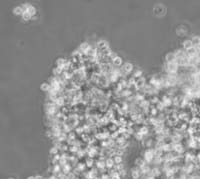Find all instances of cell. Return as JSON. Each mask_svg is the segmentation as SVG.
Returning a JSON list of instances; mask_svg holds the SVG:
<instances>
[{
	"mask_svg": "<svg viewBox=\"0 0 200 179\" xmlns=\"http://www.w3.org/2000/svg\"><path fill=\"white\" fill-rule=\"evenodd\" d=\"M27 179H35V176H30V177H28Z\"/></svg>",
	"mask_w": 200,
	"mask_h": 179,
	"instance_id": "cell-22",
	"label": "cell"
},
{
	"mask_svg": "<svg viewBox=\"0 0 200 179\" xmlns=\"http://www.w3.org/2000/svg\"><path fill=\"white\" fill-rule=\"evenodd\" d=\"M93 163H94V161H93V159L92 158H88L87 160H86V166L87 167H92L93 166Z\"/></svg>",
	"mask_w": 200,
	"mask_h": 179,
	"instance_id": "cell-17",
	"label": "cell"
},
{
	"mask_svg": "<svg viewBox=\"0 0 200 179\" xmlns=\"http://www.w3.org/2000/svg\"><path fill=\"white\" fill-rule=\"evenodd\" d=\"M57 152H58V148H57V147H55V146H54V147H52V148L50 149V154H51V155H53V156H54V155H56V154H57Z\"/></svg>",
	"mask_w": 200,
	"mask_h": 179,
	"instance_id": "cell-19",
	"label": "cell"
},
{
	"mask_svg": "<svg viewBox=\"0 0 200 179\" xmlns=\"http://www.w3.org/2000/svg\"><path fill=\"white\" fill-rule=\"evenodd\" d=\"M140 169L139 168H133L132 170H131V177L132 179H139L140 177Z\"/></svg>",
	"mask_w": 200,
	"mask_h": 179,
	"instance_id": "cell-5",
	"label": "cell"
},
{
	"mask_svg": "<svg viewBox=\"0 0 200 179\" xmlns=\"http://www.w3.org/2000/svg\"><path fill=\"white\" fill-rule=\"evenodd\" d=\"M133 64L132 63H130V62H126V63H124L123 64V66H122V69L124 70V72L127 74V73H130V72H132V70H133Z\"/></svg>",
	"mask_w": 200,
	"mask_h": 179,
	"instance_id": "cell-3",
	"label": "cell"
},
{
	"mask_svg": "<svg viewBox=\"0 0 200 179\" xmlns=\"http://www.w3.org/2000/svg\"><path fill=\"white\" fill-rule=\"evenodd\" d=\"M65 62H66V59H64V58H58L56 60V65L57 66H63L65 64Z\"/></svg>",
	"mask_w": 200,
	"mask_h": 179,
	"instance_id": "cell-12",
	"label": "cell"
},
{
	"mask_svg": "<svg viewBox=\"0 0 200 179\" xmlns=\"http://www.w3.org/2000/svg\"><path fill=\"white\" fill-rule=\"evenodd\" d=\"M165 60H166V62H174V61H176V56H175L174 52H168L165 55Z\"/></svg>",
	"mask_w": 200,
	"mask_h": 179,
	"instance_id": "cell-4",
	"label": "cell"
},
{
	"mask_svg": "<svg viewBox=\"0 0 200 179\" xmlns=\"http://www.w3.org/2000/svg\"><path fill=\"white\" fill-rule=\"evenodd\" d=\"M164 108H165V105L163 104V102H162V101H161V102H158V103L156 104V109H157L158 111H159V110L160 111H162Z\"/></svg>",
	"mask_w": 200,
	"mask_h": 179,
	"instance_id": "cell-15",
	"label": "cell"
},
{
	"mask_svg": "<svg viewBox=\"0 0 200 179\" xmlns=\"http://www.w3.org/2000/svg\"><path fill=\"white\" fill-rule=\"evenodd\" d=\"M105 163H106V167H107V168H112V167L115 166V161H114V159H112V158L106 159Z\"/></svg>",
	"mask_w": 200,
	"mask_h": 179,
	"instance_id": "cell-9",
	"label": "cell"
},
{
	"mask_svg": "<svg viewBox=\"0 0 200 179\" xmlns=\"http://www.w3.org/2000/svg\"><path fill=\"white\" fill-rule=\"evenodd\" d=\"M40 89L42 91H45V92H49V90L51 89V84L49 82H44V83L41 84Z\"/></svg>",
	"mask_w": 200,
	"mask_h": 179,
	"instance_id": "cell-7",
	"label": "cell"
},
{
	"mask_svg": "<svg viewBox=\"0 0 200 179\" xmlns=\"http://www.w3.org/2000/svg\"><path fill=\"white\" fill-rule=\"evenodd\" d=\"M193 46H194V44H193L191 39H186V40H184L182 42V48L184 50H186V51H189L190 49H192Z\"/></svg>",
	"mask_w": 200,
	"mask_h": 179,
	"instance_id": "cell-2",
	"label": "cell"
},
{
	"mask_svg": "<svg viewBox=\"0 0 200 179\" xmlns=\"http://www.w3.org/2000/svg\"><path fill=\"white\" fill-rule=\"evenodd\" d=\"M114 161H115V164H120V163L122 162V157H121L120 155H115Z\"/></svg>",
	"mask_w": 200,
	"mask_h": 179,
	"instance_id": "cell-18",
	"label": "cell"
},
{
	"mask_svg": "<svg viewBox=\"0 0 200 179\" xmlns=\"http://www.w3.org/2000/svg\"><path fill=\"white\" fill-rule=\"evenodd\" d=\"M26 12H28V13L31 15V17H35V16H36V13H37L36 8H35L33 5H30V7L28 8V10H27Z\"/></svg>",
	"mask_w": 200,
	"mask_h": 179,
	"instance_id": "cell-8",
	"label": "cell"
},
{
	"mask_svg": "<svg viewBox=\"0 0 200 179\" xmlns=\"http://www.w3.org/2000/svg\"><path fill=\"white\" fill-rule=\"evenodd\" d=\"M141 76H142V70L138 69L137 71H135V72H134V76H133V77H134L135 79H136V78H140Z\"/></svg>",
	"mask_w": 200,
	"mask_h": 179,
	"instance_id": "cell-16",
	"label": "cell"
},
{
	"mask_svg": "<svg viewBox=\"0 0 200 179\" xmlns=\"http://www.w3.org/2000/svg\"><path fill=\"white\" fill-rule=\"evenodd\" d=\"M121 95L126 97V96H130L131 95V90L130 89H124L121 91Z\"/></svg>",
	"mask_w": 200,
	"mask_h": 179,
	"instance_id": "cell-13",
	"label": "cell"
},
{
	"mask_svg": "<svg viewBox=\"0 0 200 179\" xmlns=\"http://www.w3.org/2000/svg\"><path fill=\"white\" fill-rule=\"evenodd\" d=\"M96 166H97V168L102 169V168L106 167V163H105L104 161H98V162H97V164H96Z\"/></svg>",
	"mask_w": 200,
	"mask_h": 179,
	"instance_id": "cell-14",
	"label": "cell"
},
{
	"mask_svg": "<svg viewBox=\"0 0 200 179\" xmlns=\"http://www.w3.org/2000/svg\"><path fill=\"white\" fill-rule=\"evenodd\" d=\"M179 65L177 64L176 61L174 62H166L164 65V70L166 71L167 74H176L178 71Z\"/></svg>",
	"mask_w": 200,
	"mask_h": 179,
	"instance_id": "cell-1",
	"label": "cell"
},
{
	"mask_svg": "<svg viewBox=\"0 0 200 179\" xmlns=\"http://www.w3.org/2000/svg\"><path fill=\"white\" fill-rule=\"evenodd\" d=\"M24 13V10L22 8V6H16L13 8V14L16 16H22V14Z\"/></svg>",
	"mask_w": 200,
	"mask_h": 179,
	"instance_id": "cell-6",
	"label": "cell"
},
{
	"mask_svg": "<svg viewBox=\"0 0 200 179\" xmlns=\"http://www.w3.org/2000/svg\"><path fill=\"white\" fill-rule=\"evenodd\" d=\"M112 63H113L114 66H120V65L122 64V58H121L120 56H117V57L112 61Z\"/></svg>",
	"mask_w": 200,
	"mask_h": 179,
	"instance_id": "cell-10",
	"label": "cell"
},
{
	"mask_svg": "<svg viewBox=\"0 0 200 179\" xmlns=\"http://www.w3.org/2000/svg\"><path fill=\"white\" fill-rule=\"evenodd\" d=\"M139 133L142 135H146L148 133V128H147V127H142V128L139 130Z\"/></svg>",
	"mask_w": 200,
	"mask_h": 179,
	"instance_id": "cell-20",
	"label": "cell"
},
{
	"mask_svg": "<svg viewBox=\"0 0 200 179\" xmlns=\"http://www.w3.org/2000/svg\"><path fill=\"white\" fill-rule=\"evenodd\" d=\"M157 111H158V110H157L156 108H152V109H150V113L152 114V116H155V115L157 114Z\"/></svg>",
	"mask_w": 200,
	"mask_h": 179,
	"instance_id": "cell-21",
	"label": "cell"
},
{
	"mask_svg": "<svg viewBox=\"0 0 200 179\" xmlns=\"http://www.w3.org/2000/svg\"><path fill=\"white\" fill-rule=\"evenodd\" d=\"M22 20H25V21H28V20H30V19H32V17H31V15L28 13V12H26V11H24V13L22 14Z\"/></svg>",
	"mask_w": 200,
	"mask_h": 179,
	"instance_id": "cell-11",
	"label": "cell"
}]
</instances>
